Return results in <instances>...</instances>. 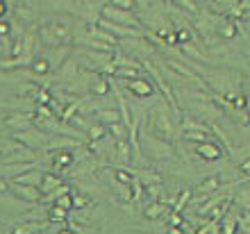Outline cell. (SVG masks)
I'll return each mask as SVG.
<instances>
[{"label":"cell","mask_w":250,"mask_h":234,"mask_svg":"<svg viewBox=\"0 0 250 234\" xmlns=\"http://www.w3.org/2000/svg\"><path fill=\"white\" fill-rule=\"evenodd\" d=\"M73 30H75V21L68 14H53V16H43L37 23V41L43 48H62L73 46Z\"/></svg>","instance_id":"cell-1"},{"label":"cell","mask_w":250,"mask_h":234,"mask_svg":"<svg viewBox=\"0 0 250 234\" xmlns=\"http://www.w3.org/2000/svg\"><path fill=\"white\" fill-rule=\"evenodd\" d=\"M139 148H141V155L150 162L173 159V146L166 139H159L155 134H141L139 132Z\"/></svg>","instance_id":"cell-2"},{"label":"cell","mask_w":250,"mask_h":234,"mask_svg":"<svg viewBox=\"0 0 250 234\" xmlns=\"http://www.w3.org/2000/svg\"><path fill=\"white\" fill-rule=\"evenodd\" d=\"M73 57H75V62L80 64V68L98 73L103 66L112 62V52L89 50V48H73Z\"/></svg>","instance_id":"cell-3"},{"label":"cell","mask_w":250,"mask_h":234,"mask_svg":"<svg viewBox=\"0 0 250 234\" xmlns=\"http://www.w3.org/2000/svg\"><path fill=\"white\" fill-rule=\"evenodd\" d=\"M100 19L112 21V23H121V25L137 27V30H144V25H141V19H139V14H134L132 9H121V7L112 5V2H107V5L100 7Z\"/></svg>","instance_id":"cell-4"},{"label":"cell","mask_w":250,"mask_h":234,"mask_svg":"<svg viewBox=\"0 0 250 234\" xmlns=\"http://www.w3.org/2000/svg\"><path fill=\"white\" fill-rule=\"evenodd\" d=\"M148 125L152 128L150 134H155V137L159 139H171L173 134V125L171 121H168V116H166V103L164 105H155L150 111H148Z\"/></svg>","instance_id":"cell-5"},{"label":"cell","mask_w":250,"mask_h":234,"mask_svg":"<svg viewBox=\"0 0 250 234\" xmlns=\"http://www.w3.org/2000/svg\"><path fill=\"white\" fill-rule=\"evenodd\" d=\"M53 134L39 130V128H30V130H23V132H14V141H19L21 146H25L30 150H46L48 141H50Z\"/></svg>","instance_id":"cell-6"},{"label":"cell","mask_w":250,"mask_h":234,"mask_svg":"<svg viewBox=\"0 0 250 234\" xmlns=\"http://www.w3.org/2000/svg\"><path fill=\"white\" fill-rule=\"evenodd\" d=\"M82 71L80 68V64L75 62V57H66L64 62H62L60 66H57V71L55 73H50L53 75V80H55V85H62V86H66V85H71L73 80L78 78V73Z\"/></svg>","instance_id":"cell-7"},{"label":"cell","mask_w":250,"mask_h":234,"mask_svg":"<svg viewBox=\"0 0 250 234\" xmlns=\"http://www.w3.org/2000/svg\"><path fill=\"white\" fill-rule=\"evenodd\" d=\"M189 150L193 152V155H198L203 162H218L221 157H223V150H221V146H218L214 139H209V141H203V143H189Z\"/></svg>","instance_id":"cell-8"},{"label":"cell","mask_w":250,"mask_h":234,"mask_svg":"<svg viewBox=\"0 0 250 234\" xmlns=\"http://www.w3.org/2000/svg\"><path fill=\"white\" fill-rule=\"evenodd\" d=\"M2 125L5 128H9V130L14 132H23V130H30V128H34V111H14V114H9V116L2 118Z\"/></svg>","instance_id":"cell-9"},{"label":"cell","mask_w":250,"mask_h":234,"mask_svg":"<svg viewBox=\"0 0 250 234\" xmlns=\"http://www.w3.org/2000/svg\"><path fill=\"white\" fill-rule=\"evenodd\" d=\"M9 191H12L16 198H21L27 205H39L41 202V191L39 187H27V184H19L9 180Z\"/></svg>","instance_id":"cell-10"},{"label":"cell","mask_w":250,"mask_h":234,"mask_svg":"<svg viewBox=\"0 0 250 234\" xmlns=\"http://www.w3.org/2000/svg\"><path fill=\"white\" fill-rule=\"evenodd\" d=\"M123 86L127 89L130 96H137V98H148V96H152V91H155V86H152L146 78L123 80Z\"/></svg>","instance_id":"cell-11"},{"label":"cell","mask_w":250,"mask_h":234,"mask_svg":"<svg viewBox=\"0 0 250 234\" xmlns=\"http://www.w3.org/2000/svg\"><path fill=\"white\" fill-rule=\"evenodd\" d=\"M50 223L43 218V221H21V223H14L9 228V234H37L41 230H46Z\"/></svg>","instance_id":"cell-12"},{"label":"cell","mask_w":250,"mask_h":234,"mask_svg":"<svg viewBox=\"0 0 250 234\" xmlns=\"http://www.w3.org/2000/svg\"><path fill=\"white\" fill-rule=\"evenodd\" d=\"M43 173L46 170H41L37 164H34L32 169H27L23 170V173H19V175L14 177L12 182H19V184H27V187H39L41 180H43Z\"/></svg>","instance_id":"cell-13"},{"label":"cell","mask_w":250,"mask_h":234,"mask_svg":"<svg viewBox=\"0 0 250 234\" xmlns=\"http://www.w3.org/2000/svg\"><path fill=\"white\" fill-rule=\"evenodd\" d=\"M168 209H171V205H166L164 200H152L146 205L144 218H148V221H159L164 214H168Z\"/></svg>","instance_id":"cell-14"},{"label":"cell","mask_w":250,"mask_h":234,"mask_svg":"<svg viewBox=\"0 0 250 234\" xmlns=\"http://www.w3.org/2000/svg\"><path fill=\"white\" fill-rule=\"evenodd\" d=\"M62 184H64V175L53 173V170H46V173H43V180H41V184H39V191H41V195H46V193H50L53 189L62 187Z\"/></svg>","instance_id":"cell-15"},{"label":"cell","mask_w":250,"mask_h":234,"mask_svg":"<svg viewBox=\"0 0 250 234\" xmlns=\"http://www.w3.org/2000/svg\"><path fill=\"white\" fill-rule=\"evenodd\" d=\"M239 32V23L232 19H221L216 23V34L218 39H234Z\"/></svg>","instance_id":"cell-16"},{"label":"cell","mask_w":250,"mask_h":234,"mask_svg":"<svg viewBox=\"0 0 250 234\" xmlns=\"http://www.w3.org/2000/svg\"><path fill=\"white\" fill-rule=\"evenodd\" d=\"M93 116H96V121L103 123V125H112V123H116V121H121V114H119V109H116L114 105L112 107H100Z\"/></svg>","instance_id":"cell-17"},{"label":"cell","mask_w":250,"mask_h":234,"mask_svg":"<svg viewBox=\"0 0 250 234\" xmlns=\"http://www.w3.org/2000/svg\"><path fill=\"white\" fill-rule=\"evenodd\" d=\"M239 221H241V212H239V214H228V212H225V216L218 221L221 223L218 228H221V232L223 234H237Z\"/></svg>","instance_id":"cell-18"},{"label":"cell","mask_w":250,"mask_h":234,"mask_svg":"<svg viewBox=\"0 0 250 234\" xmlns=\"http://www.w3.org/2000/svg\"><path fill=\"white\" fill-rule=\"evenodd\" d=\"M221 175H211V177H205L203 182L196 187L198 193H203V195H209V193H216L218 189H221Z\"/></svg>","instance_id":"cell-19"},{"label":"cell","mask_w":250,"mask_h":234,"mask_svg":"<svg viewBox=\"0 0 250 234\" xmlns=\"http://www.w3.org/2000/svg\"><path fill=\"white\" fill-rule=\"evenodd\" d=\"M107 134L112 139H116V141H127L130 139V130H127V125L123 121H116V123L107 125Z\"/></svg>","instance_id":"cell-20"},{"label":"cell","mask_w":250,"mask_h":234,"mask_svg":"<svg viewBox=\"0 0 250 234\" xmlns=\"http://www.w3.org/2000/svg\"><path fill=\"white\" fill-rule=\"evenodd\" d=\"M137 180L144 184V187H152V184H162V182H164V177L159 175L157 170H146V169L137 170Z\"/></svg>","instance_id":"cell-21"},{"label":"cell","mask_w":250,"mask_h":234,"mask_svg":"<svg viewBox=\"0 0 250 234\" xmlns=\"http://www.w3.org/2000/svg\"><path fill=\"white\" fill-rule=\"evenodd\" d=\"M68 214H71V212H66V209L57 207V205H48L46 221L48 223H66V221H68Z\"/></svg>","instance_id":"cell-22"},{"label":"cell","mask_w":250,"mask_h":234,"mask_svg":"<svg viewBox=\"0 0 250 234\" xmlns=\"http://www.w3.org/2000/svg\"><path fill=\"white\" fill-rule=\"evenodd\" d=\"M232 202H237L239 209L250 212V187H241V184H239V191L232 195Z\"/></svg>","instance_id":"cell-23"},{"label":"cell","mask_w":250,"mask_h":234,"mask_svg":"<svg viewBox=\"0 0 250 234\" xmlns=\"http://www.w3.org/2000/svg\"><path fill=\"white\" fill-rule=\"evenodd\" d=\"M112 64L114 66H130V68H144V66L137 62V57H130V55H125V52H114L112 55Z\"/></svg>","instance_id":"cell-24"},{"label":"cell","mask_w":250,"mask_h":234,"mask_svg":"<svg viewBox=\"0 0 250 234\" xmlns=\"http://www.w3.org/2000/svg\"><path fill=\"white\" fill-rule=\"evenodd\" d=\"M93 198L84 191H80V193H73V209H89L93 205Z\"/></svg>","instance_id":"cell-25"},{"label":"cell","mask_w":250,"mask_h":234,"mask_svg":"<svg viewBox=\"0 0 250 234\" xmlns=\"http://www.w3.org/2000/svg\"><path fill=\"white\" fill-rule=\"evenodd\" d=\"M209 139H211V132H207V130L185 132V141H189V143H203V141H209Z\"/></svg>","instance_id":"cell-26"},{"label":"cell","mask_w":250,"mask_h":234,"mask_svg":"<svg viewBox=\"0 0 250 234\" xmlns=\"http://www.w3.org/2000/svg\"><path fill=\"white\" fill-rule=\"evenodd\" d=\"M53 205H57V207L66 209V212H73V189H71V191H68V193L60 195V198H57V200H55Z\"/></svg>","instance_id":"cell-27"},{"label":"cell","mask_w":250,"mask_h":234,"mask_svg":"<svg viewBox=\"0 0 250 234\" xmlns=\"http://www.w3.org/2000/svg\"><path fill=\"white\" fill-rule=\"evenodd\" d=\"M175 37H178L180 43H191V41H193V32H191L189 27H185V30H178V32H175Z\"/></svg>","instance_id":"cell-28"},{"label":"cell","mask_w":250,"mask_h":234,"mask_svg":"<svg viewBox=\"0 0 250 234\" xmlns=\"http://www.w3.org/2000/svg\"><path fill=\"white\" fill-rule=\"evenodd\" d=\"M171 66H173V68H175V71H178V73H182L185 78H189V80H193V82H198V78H196V75H193V73L189 71V68H187V66L178 64V62H171Z\"/></svg>","instance_id":"cell-29"},{"label":"cell","mask_w":250,"mask_h":234,"mask_svg":"<svg viewBox=\"0 0 250 234\" xmlns=\"http://www.w3.org/2000/svg\"><path fill=\"white\" fill-rule=\"evenodd\" d=\"M175 2H178V7H180V9H187V12H189V16H193V14L198 12V7L193 5L191 0H175Z\"/></svg>","instance_id":"cell-30"},{"label":"cell","mask_w":250,"mask_h":234,"mask_svg":"<svg viewBox=\"0 0 250 234\" xmlns=\"http://www.w3.org/2000/svg\"><path fill=\"white\" fill-rule=\"evenodd\" d=\"M112 5H116V7H121V9H137V5H134V0H109Z\"/></svg>","instance_id":"cell-31"},{"label":"cell","mask_w":250,"mask_h":234,"mask_svg":"<svg viewBox=\"0 0 250 234\" xmlns=\"http://www.w3.org/2000/svg\"><path fill=\"white\" fill-rule=\"evenodd\" d=\"M7 191H9V180H5V177L0 175V195H5Z\"/></svg>","instance_id":"cell-32"},{"label":"cell","mask_w":250,"mask_h":234,"mask_svg":"<svg viewBox=\"0 0 250 234\" xmlns=\"http://www.w3.org/2000/svg\"><path fill=\"white\" fill-rule=\"evenodd\" d=\"M7 14H9V7H7L5 2L0 0V19H7Z\"/></svg>","instance_id":"cell-33"},{"label":"cell","mask_w":250,"mask_h":234,"mask_svg":"<svg viewBox=\"0 0 250 234\" xmlns=\"http://www.w3.org/2000/svg\"><path fill=\"white\" fill-rule=\"evenodd\" d=\"M55 234H75V232H73V230H71V228H68V225H66V223H64V225H62L60 230H55Z\"/></svg>","instance_id":"cell-34"},{"label":"cell","mask_w":250,"mask_h":234,"mask_svg":"<svg viewBox=\"0 0 250 234\" xmlns=\"http://www.w3.org/2000/svg\"><path fill=\"white\" fill-rule=\"evenodd\" d=\"M241 173H246V175H250V157L246 159L244 164H241Z\"/></svg>","instance_id":"cell-35"},{"label":"cell","mask_w":250,"mask_h":234,"mask_svg":"<svg viewBox=\"0 0 250 234\" xmlns=\"http://www.w3.org/2000/svg\"><path fill=\"white\" fill-rule=\"evenodd\" d=\"M9 223H5V221H0V234H9Z\"/></svg>","instance_id":"cell-36"},{"label":"cell","mask_w":250,"mask_h":234,"mask_svg":"<svg viewBox=\"0 0 250 234\" xmlns=\"http://www.w3.org/2000/svg\"><path fill=\"white\" fill-rule=\"evenodd\" d=\"M241 223H248V225H250V212H246V214H241Z\"/></svg>","instance_id":"cell-37"},{"label":"cell","mask_w":250,"mask_h":234,"mask_svg":"<svg viewBox=\"0 0 250 234\" xmlns=\"http://www.w3.org/2000/svg\"><path fill=\"white\" fill-rule=\"evenodd\" d=\"M37 234H55V232H46V230H41V232H37Z\"/></svg>","instance_id":"cell-38"}]
</instances>
